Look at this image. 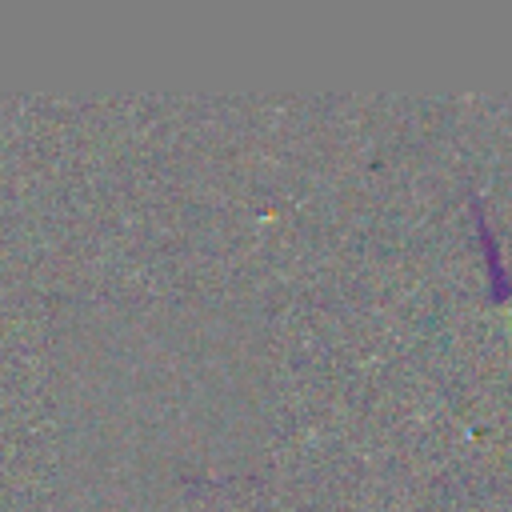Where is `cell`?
Instances as JSON below:
<instances>
[{"instance_id":"1","label":"cell","mask_w":512,"mask_h":512,"mask_svg":"<svg viewBox=\"0 0 512 512\" xmlns=\"http://www.w3.org/2000/svg\"><path fill=\"white\" fill-rule=\"evenodd\" d=\"M468 204H472L476 236H480V248H484V268H488V284H492V296H496V300H504V296L512 292V280H508V268H504V252H500V240H496V232H492V224H488V216H484V200L472 192V196H468Z\"/></svg>"}]
</instances>
